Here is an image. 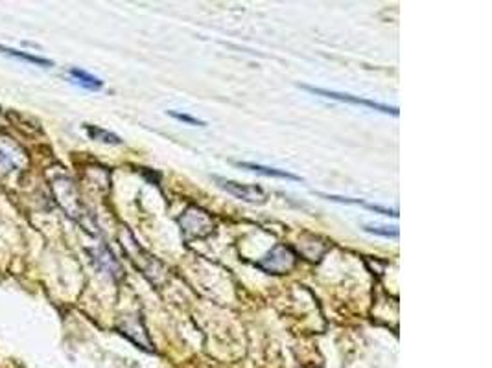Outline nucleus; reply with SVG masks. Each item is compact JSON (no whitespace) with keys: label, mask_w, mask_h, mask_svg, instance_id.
I'll return each mask as SVG.
<instances>
[{"label":"nucleus","mask_w":492,"mask_h":368,"mask_svg":"<svg viewBox=\"0 0 492 368\" xmlns=\"http://www.w3.org/2000/svg\"><path fill=\"white\" fill-rule=\"evenodd\" d=\"M179 225L183 228V234L188 242L192 240H203L214 230V219L208 212L198 207H190L179 217Z\"/></svg>","instance_id":"f257e3e1"},{"label":"nucleus","mask_w":492,"mask_h":368,"mask_svg":"<svg viewBox=\"0 0 492 368\" xmlns=\"http://www.w3.org/2000/svg\"><path fill=\"white\" fill-rule=\"evenodd\" d=\"M301 89L312 92L315 96H323L328 98V100H338V101H347V103H352V105H363L367 109H375L378 112H384V115H393V117H398V109L396 107L386 105V103H378V101L367 100V98H360V96H352V94H345V92H335V91H326V89H319V87H312V85H301Z\"/></svg>","instance_id":"f03ea898"},{"label":"nucleus","mask_w":492,"mask_h":368,"mask_svg":"<svg viewBox=\"0 0 492 368\" xmlns=\"http://www.w3.org/2000/svg\"><path fill=\"white\" fill-rule=\"evenodd\" d=\"M297 256L286 245H275L271 251L266 254L259 262V267L264 269L266 272H273V274H286L295 267Z\"/></svg>","instance_id":"7ed1b4c3"},{"label":"nucleus","mask_w":492,"mask_h":368,"mask_svg":"<svg viewBox=\"0 0 492 368\" xmlns=\"http://www.w3.org/2000/svg\"><path fill=\"white\" fill-rule=\"evenodd\" d=\"M214 181L218 182V186L222 190H225V192L240 199V201L251 203V205H262L268 199L264 190L260 186H254V184H242V182L224 179V177H214Z\"/></svg>","instance_id":"20e7f679"},{"label":"nucleus","mask_w":492,"mask_h":368,"mask_svg":"<svg viewBox=\"0 0 492 368\" xmlns=\"http://www.w3.org/2000/svg\"><path fill=\"white\" fill-rule=\"evenodd\" d=\"M240 168H245L249 172L254 173H262L266 177H277V179H288V181H303L299 175H295L291 172H286V170H277V168H269V166H262V164H254V162H238Z\"/></svg>","instance_id":"39448f33"},{"label":"nucleus","mask_w":492,"mask_h":368,"mask_svg":"<svg viewBox=\"0 0 492 368\" xmlns=\"http://www.w3.org/2000/svg\"><path fill=\"white\" fill-rule=\"evenodd\" d=\"M68 76H71L72 83L89 89V91H100L103 87V81L100 78L92 76L89 72L82 71V68H68Z\"/></svg>","instance_id":"423d86ee"},{"label":"nucleus","mask_w":492,"mask_h":368,"mask_svg":"<svg viewBox=\"0 0 492 368\" xmlns=\"http://www.w3.org/2000/svg\"><path fill=\"white\" fill-rule=\"evenodd\" d=\"M83 129H85V133L91 136L92 140L103 142V144H111V146H120V144H122V138H120V136L115 135V133L111 131H107V129H102V127L89 126V124H85Z\"/></svg>","instance_id":"0eeeda50"},{"label":"nucleus","mask_w":492,"mask_h":368,"mask_svg":"<svg viewBox=\"0 0 492 368\" xmlns=\"http://www.w3.org/2000/svg\"><path fill=\"white\" fill-rule=\"evenodd\" d=\"M0 52H2V54H6V56L17 57V59L26 61V63H31V65H37V66H54V63H52L50 59H45V57L34 56V54H30V52L13 50V48H8V46H0Z\"/></svg>","instance_id":"6e6552de"},{"label":"nucleus","mask_w":492,"mask_h":368,"mask_svg":"<svg viewBox=\"0 0 492 368\" xmlns=\"http://www.w3.org/2000/svg\"><path fill=\"white\" fill-rule=\"evenodd\" d=\"M168 115H170L172 118H175V120L183 122V124H187V126H196V127H205V126H207V122H205V120H199V118H196V117H190V115H187V112L168 111Z\"/></svg>","instance_id":"1a4fd4ad"},{"label":"nucleus","mask_w":492,"mask_h":368,"mask_svg":"<svg viewBox=\"0 0 492 368\" xmlns=\"http://www.w3.org/2000/svg\"><path fill=\"white\" fill-rule=\"evenodd\" d=\"M363 230L375 236H384V237H398V228L396 227H375V225H366Z\"/></svg>","instance_id":"9d476101"}]
</instances>
